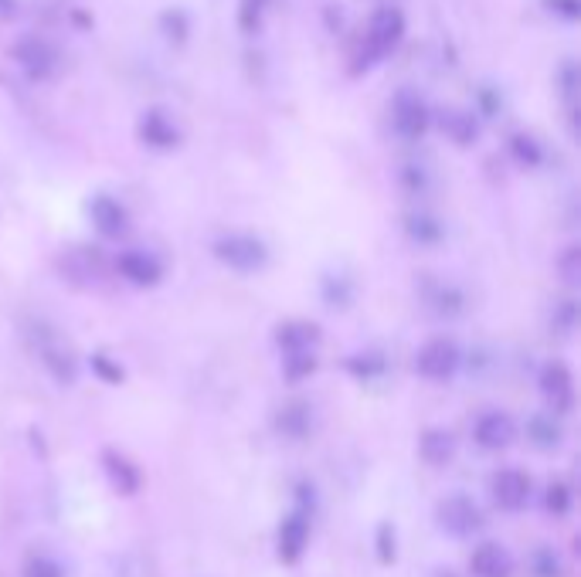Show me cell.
<instances>
[{
  "mask_svg": "<svg viewBox=\"0 0 581 577\" xmlns=\"http://www.w3.org/2000/svg\"><path fill=\"white\" fill-rule=\"evenodd\" d=\"M316 367H320V357H316V353H283V377L289 384H299V381H306V377H313Z\"/></svg>",
  "mask_w": 581,
  "mask_h": 577,
  "instance_id": "24",
  "label": "cell"
},
{
  "mask_svg": "<svg viewBox=\"0 0 581 577\" xmlns=\"http://www.w3.org/2000/svg\"><path fill=\"white\" fill-rule=\"evenodd\" d=\"M398 34H401V17L395 11H381L378 17H374V24H371V58H378L388 48H395Z\"/></svg>",
  "mask_w": 581,
  "mask_h": 577,
  "instance_id": "17",
  "label": "cell"
},
{
  "mask_svg": "<svg viewBox=\"0 0 581 577\" xmlns=\"http://www.w3.org/2000/svg\"><path fill=\"white\" fill-rule=\"evenodd\" d=\"M527 438H531L537 449H558L565 432H561V425L554 421V415H534L531 421H527Z\"/></svg>",
  "mask_w": 581,
  "mask_h": 577,
  "instance_id": "19",
  "label": "cell"
},
{
  "mask_svg": "<svg viewBox=\"0 0 581 577\" xmlns=\"http://www.w3.org/2000/svg\"><path fill=\"white\" fill-rule=\"evenodd\" d=\"M514 157L520 160V163H527V167H534L537 160H541V150H537V143L531 140V136H514Z\"/></svg>",
  "mask_w": 581,
  "mask_h": 577,
  "instance_id": "32",
  "label": "cell"
},
{
  "mask_svg": "<svg viewBox=\"0 0 581 577\" xmlns=\"http://www.w3.org/2000/svg\"><path fill=\"white\" fill-rule=\"evenodd\" d=\"M418 455H422L425 465L442 469V465H449L456 459V435H452L449 428H425V432L418 435Z\"/></svg>",
  "mask_w": 581,
  "mask_h": 577,
  "instance_id": "14",
  "label": "cell"
},
{
  "mask_svg": "<svg viewBox=\"0 0 581 577\" xmlns=\"http://www.w3.org/2000/svg\"><path fill=\"white\" fill-rule=\"evenodd\" d=\"M537 387H541V398L548 404V415L565 418L575 411V374L565 360H548L537 374Z\"/></svg>",
  "mask_w": 581,
  "mask_h": 577,
  "instance_id": "5",
  "label": "cell"
},
{
  "mask_svg": "<svg viewBox=\"0 0 581 577\" xmlns=\"http://www.w3.org/2000/svg\"><path fill=\"white\" fill-rule=\"evenodd\" d=\"M490 496H493V503H497V510L520 513L534 496V479L527 476L524 469L507 465V469H497L490 476Z\"/></svg>",
  "mask_w": 581,
  "mask_h": 577,
  "instance_id": "6",
  "label": "cell"
},
{
  "mask_svg": "<svg viewBox=\"0 0 581 577\" xmlns=\"http://www.w3.org/2000/svg\"><path fill=\"white\" fill-rule=\"evenodd\" d=\"M425 126H429V113H425V106L418 102L415 96H398L395 102V129L405 140H418V136L425 133Z\"/></svg>",
  "mask_w": 581,
  "mask_h": 577,
  "instance_id": "16",
  "label": "cell"
},
{
  "mask_svg": "<svg viewBox=\"0 0 581 577\" xmlns=\"http://www.w3.org/2000/svg\"><path fill=\"white\" fill-rule=\"evenodd\" d=\"M446 129H449V136L456 143H473L476 140V126H473V119H466V116H449Z\"/></svg>",
  "mask_w": 581,
  "mask_h": 577,
  "instance_id": "30",
  "label": "cell"
},
{
  "mask_svg": "<svg viewBox=\"0 0 581 577\" xmlns=\"http://www.w3.org/2000/svg\"><path fill=\"white\" fill-rule=\"evenodd\" d=\"M558 275L568 289H578L581 286V248L578 245H568L565 252L558 255Z\"/></svg>",
  "mask_w": 581,
  "mask_h": 577,
  "instance_id": "26",
  "label": "cell"
},
{
  "mask_svg": "<svg viewBox=\"0 0 581 577\" xmlns=\"http://www.w3.org/2000/svg\"><path fill=\"white\" fill-rule=\"evenodd\" d=\"M405 231H408V238L418 241V245H439L442 241V225L432 214H408Z\"/></svg>",
  "mask_w": 581,
  "mask_h": 577,
  "instance_id": "22",
  "label": "cell"
},
{
  "mask_svg": "<svg viewBox=\"0 0 581 577\" xmlns=\"http://www.w3.org/2000/svg\"><path fill=\"white\" fill-rule=\"evenodd\" d=\"M116 272L119 279H126L130 286H140V289H153L160 279H164V262L150 252H119L116 255Z\"/></svg>",
  "mask_w": 581,
  "mask_h": 577,
  "instance_id": "9",
  "label": "cell"
},
{
  "mask_svg": "<svg viewBox=\"0 0 581 577\" xmlns=\"http://www.w3.org/2000/svg\"><path fill=\"white\" fill-rule=\"evenodd\" d=\"M143 140H147L150 146H157V150H167V146L177 143V129L167 123L160 113H150L147 119H143Z\"/></svg>",
  "mask_w": 581,
  "mask_h": 577,
  "instance_id": "23",
  "label": "cell"
},
{
  "mask_svg": "<svg viewBox=\"0 0 581 577\" xmlns=\"http://www.w3.org/2000/svg\"><path fill=\"white\" fill-rule=\"evenodd\" d=\"M313 428V408L310 401H286L283 408L276 411V432L283 438H306Z\"/></svg>",
  "mask_w": 581,
  "mask_h": 577,
  "instance_id": "15",
  "label": "cell"
},
{
  "mask_svg": "<svg viewBox=\"0 0 581 577\" xmlns=\"http://www.w3.org/2000/svg\"><path fill=\"white\" fill-rule=\"evenodd\" d=\"M459 364H463V353H459L456 340H449V337H432L415 350L418 377H425V381H432V384L452 381Z\"/></svg>",
  "mask_w": 581,
  "mask_h": 577,
  "instance_id": "4",
  "label": "cell"
},
{
  "mask_svg": "<svg viewBox=\"0 0 581 577\" xmlns=\"http://www.w3.org/2000/svg\"><path fill=\"white\" fill-rule=\"evenodd\" d=\"M28 577H62V567L51 561V557H31Z\"/></svg>",
  "mask_w": 581,
  "mask_h": 577,
  "instance_id": "33",
  "label": "cell"
},
{
  "mask_svg": "<svg viewBox=\"0 0 581 577\" xmlns=\"http://www.w3.org/2000/svg\"><path fill=\"white\" fill-rule=\"evenodd\" d=\"M435 523H439V530L449 533V537L466 540L483 530V510L473 496L452 493L446 499H439V506H435Z\"/></svg>",
  "mask_w": 581,
  "mask_h": 577,
  "instance_id": "3",
  "label": "cell"
},
{
  "mask_svg": "<svg viewBox=\"0 0 581 577\" xmlns=\"http://www.w3.org/2000/svg\"><path fill=\"white\" fill-rule=\"evenodd\" d=\"M24 337H28L34 360L45 367V374L58 387H72L75 381H79V370H82L79 353L72 350V343H68L55 326L45 323V320H31L28 330H24Z\"/></svg>",
  "mask_w": 581,
  "mask_h": 577,
  "instance_id": "1",
  "label": "cell"
},
{
  "mask_svg": "<svg viewBox=\"0 0 581 577\" xmlns=\"http://www.w3.org/2000/svg\"><path fill=\"white\" fill-rule=\"evenodd\" d=\"M429 306L439 316H459L466 309V296L456 286H442V282H435V286L429 289Z\"/></svg>",
  "mask_w": 581,
  "mask_h": 577,
  "instance_id": "20",
  "label": "cell"
},
{
  "mask_svg": "<svg viewBox=\"0 0 581 577\" xmlns=\"http://www.w3.org/2000/svg\"><path fill=\"white\" fill-rule=\"evenodd\" d=\"M306 544H310V510H296L283 516V523H279L276 530V557L279 564L286 567H296L303 561L306 554Z\"/></svg>",
  "mask_w": 581,
  "mask_h": 577,
  "instance_id": "7",
  "label": "cell"
},
{
  "mask_svg": "<svg viewBox=\"0 0 581 577\" xmlns=\"http://www.w3.org/2000/svg\"><path fill=\"white\" fill-rule=\"evenodd\" d=\"M571 503H575V493H571L568 482H561V479L548 482V489H544V510H548V516L565 520L571 513Z\"/></svg>",
  "mask_w": 581,
  "mask_h": 577,
  "instance_id": "21",
  "label": "cell"
},
{
  "mask_svg": "<svg viewBox=\"0 0 581 577\" xmlns=\"http://www.w3.org/2000/svg\"><path fill=\"white\" fill-rule=\"evenodd\" d=\"M473 442L480 445L483 452H503L517 442V421L500 408H490L476 418L473 425Z\"/></svg>",
  "mask_w": 581,
  "mask_h": 577,
  "instance_id": "8",
  "label": "cell"
},
{
  "mask_svg": "<svg viewBox=\"0 0 581 577\" xmlns=\"http://www.w3.org/2000/svg\"><path fill=\"white\" fill-rule=\"evenodd\" d=\"M575 316H578V306L571 303V299H565V303H561L558 309H554V316H551V326L554 330H561L568 337L571 330H575Z\"/></svg>",
  "mask_w": 581,
  "mask_h": 577,
  "instance_id": "31",
  "label": "cell"
},
{
  "mask_svg": "<svg viewBox=\"0 0 581 577\" xmlns=\"http://www.w3.org/2000/svg\"><path fill=\"white\" fill-rule=\"evenodd\" d=\"M374 550H378V564L391 567L398 561V533H395V523L384 520L378 523V533H374Z\"/></svg>",
  "mask_w": 581,
  "mask_h": 577,
  "instance_id": "25",
  "label": "cell"
},
{
  "mask_svg": "<svg viewBox=\"0 0 581 577\" xmlns=\"http://www.w3.org/2000/svg\"><path fill=\"white\" fill-rule=\"evenodd\" d=\"M531 571L534 577H565V564H561V557L554 554V547H537L531 554Z\"/></svg>",
  "mask_w": 581,
  "mask_h": 577,
  "instance_id": "28",
  "label": "cell"
},
{
  "mask_svg": "<svg viewBox=\"0 0 581 577\" xmlns=\"http://www.w3.org/2000/svg\"><path fill=\"white\" fill-rule=\"evenodd\" d=\"M469 574L473 577H510L514 574V557L497 540H483L469 554Z\"/></svg>",
  "mask_w": 581,
  "mask_h": 577,
  "instance_id": "10",
  "label": "cell"
},
{
  "mask_svg": "<svg viewBox=\"0 0 581 577\" xmlns=\"http://www.w3.org/2000/svg\"><path fill=\"white\" fill-rule=\"evenodd\" d=\"M323 299L333 306V309H347L350 306V299H354V286H350V279L347 275H327L323 279Z\"/></svg>",
  "mask_w": 581,
  "mask_h": 577,
  "instance_id": "27",
  "label": "cell"
},
{
  "mask_svg": "<svg viewBox=\"0 0 581 577\" xmlns=\"http://www.w3.org/2000/svg\"><path fill=\"white\" fill-rule=\"evenodd\" d=\"M384 370H388V360L381 353H354V357H347V374L361 384L378 381V377H384Z\"/></svg>",
  "mask_w": 581,
  "mask_h": 577,
  "instance_id": "18",
  "label": "cell"
},
{
  "mask_svg": "<svg viewBox=\"0 0 581 577\" xmlns=\"http://www.w3.org/2000/svg\"><path fill=\"white\" fill-rule=\"evenodd\" d=\"M92 370H96V374L102 377V381L106 384H123V367L119 364H113V360L106 357V353H92Z\"/></svg>",
  "mask_w": 581,
  "mask_h": 577,
  "instance_id": "29",
  "label": "cell"
},
{
  "mask_svg": "<svg viewBox=\"0 0 581 577\" xmlns=\"http://www.w3.org/2000/svg\"><path fill=\"white\" fill-rule=\"evenodd\" d=\"M89 214H92V225H96V231L102 238H123L126 231H130V218H126V208L123 204L116 201V197H96L92 201V208H89Z\"/></svg>",
  "mask_w": 581,
  "mask_h": 577,
  "instance_id": "13",
  "label": "cell"
},
{
  "mask_svg": "<svg viewBox=\"0 0 581 577\" xmlns=\"http://www.w3.org/2000/svg\"><path fill=\"white\" fill-rule=\"evenodd\" d=\"M211 252L225 269L232 272H262L269 265V248L262 238L255 235H221L215 238V245H211Z\"/></svg>",
  "mask_w": 581,
  "mask_h": 577,
  "instance_id": "2",
  "label": "cell"
},
{
  "mask_svg": "<svg viewBox=\"0 0 581 577\" xmlns=\"http://www.w3.org/2000/svg\"><path fill=\"white\" fill-rule=\"evenodd\" d=\"M323 333L310 320H286L276 326V347L283 353H316Z\"/></svg>",
  "mask_w": 581,
  "mask_h": 577,
  "instance_id": "12",
  "label": "cell"
},
{
  "mask_svg": "<svg viewBox=\"0 0 581 577\" xmlns=\"http://www.w3.org/2000/svg\"><path fill=\"white\" fill-rule=\"evenodd\" d=\"M99 462H102V472H106L109 486H113L119 496H136V493H140L143 476H140V469H136V465L126 459L123 452L106 449V452L99 455Z\"/></svg>",
  "mask_w": 581,
  "mask_h": 577,
  "instance_id": "11",
  "label": "cell"
}]
</instances>
